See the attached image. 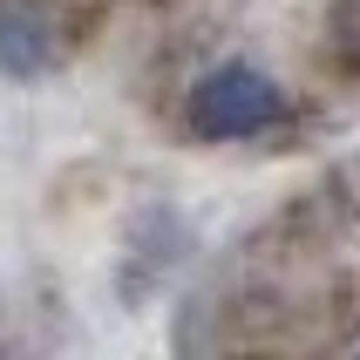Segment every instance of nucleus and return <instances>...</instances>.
<instances>
[{
	"label": "nucleus",
	"mask_w": 360,
	"mask_h": 360,
	"mask_svg": "<svg viewBox=\"0 0 360 360\" xmlns=\"http://www.w3.org/2000/svg\"><path fill=\"white\" fill-rule=\"evenodd\" d=\"M184 122L198 143H259L285 122V89L252 61H218L191 82Z\"/></svg>",
	"instance_id": "1"
},
{
	"label": "nucleus",
	"mask_w": 360,
	"mask_h": 360,
	"mask_svg": "<svg viewBox=\"0 0 360 360\" xmlns=\"http://www.w3.org/2000/svg\"><path fill=\"white\" fill-rule=\"evenodd\" d=\"M61 61V27L41 0H0V75L41 82Z\"/></svg>",
	"instance_id": "2"
}]
</instances>
